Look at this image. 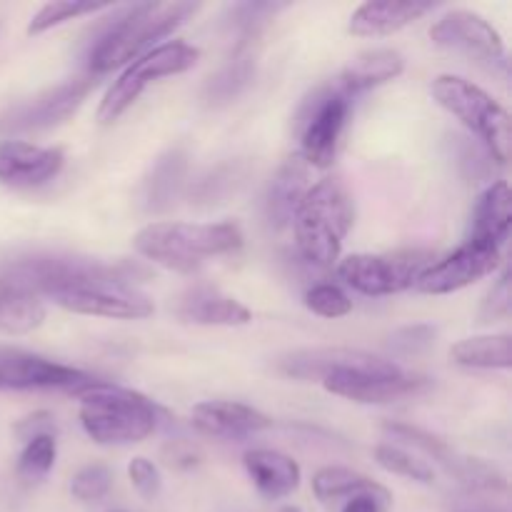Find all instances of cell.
<instances>
[{"label":"cell","mask_w":512,"mask_h":512,"mask_svg":"<svg viewBox=\"0 0 512 512\" xmlns=\"http://www.w3.org/2000/svg\"><path fill=\"white\" fill-rule=\"evenodd\" d=\"M245 470L258 488V493L268 500H280L293 495L300 488V465L290 455L280 450L255 448L243 455Z\"/></svg>","instance_id":"20"},{"label":"cell","mask_w":512,"mask_h":512,"mask_svg":"<svg viewBox=\"0 0 512 512\" xmlns=\"http://www.w3.org/2000/svg\"><path fill=\"white\" fill-rule=\"evenodd\" d=\"M238 165H223V168L213 170L208 178L200 180L195 185L193 195H195V203H203V205H213L220 203V198L235 190V183H238Z\"/></svg>","instance_id":"34"},{"label":"cell","mask_w":512,"mask_h":512,"mask_svg":"<svg viewBox=\"0 0 512 512\" xmlns=\"http://www.w3.org/2000/svg\"><path fill=\"white\" fill-rule=\"evenodd\" d=\"M243 230L235 223H178L160 220L135 233L133 245L145 260L180 275H193L208 258L243 248Z\"/></svg>","instance_id":"2"},{"label":"cell","mask_w":512,"mask_h":512,"mask_svg":"<svg viewBox=\"0 0 512 512\" xmlns=\"http://www.w3.org/2000/svg\"><path fill=\"white\" fill-rule=\"evenodd\" d=\"M198 3H138L120 8L88 50L90 75H105L153 50L158 40L188 23Z\"/></svg>","instance_id":"1"},{"label":"cell","mask_w":512,"mask_h":512,"mask_svg":"<svg viewBox=\"0 0 512 512\" xmlns=\"http://www.w3.org/2000/svg\"><path fill=\"white\" fill-rule=\"evenodd\" d=\"M325 390L340 398L355 400V403L378 405L395 403L408 395L423 393L430 385L423 375H408L403 370L395 373H365V370H340L323 380Z\"/></svg>","instance_id":"14"},{"label":"cell","mask_w":512,"mask_h":512,"mask_svg":"<svg viewBox=\"0 0 512 512\" xmlns=\"http://www.w3.org/2000/svg\"><path fill=\"white\" fill-rule=\"evenodd\" d=\"M450 358L470 370H510L512 338L508 333L465 338L450 348Z\"/></svg>","instance_id":"26"},{"label":"cell","mask_w":512,"mask_h":512,"mask_svg":"<svg viewBox=\"0 0 512 512\" xmlns=\"http://www.w3.org/2000/svg\"><path fill=\"white\" fill-rule=\"evenodd\" d=\"M65 153L60 148H40L23 140L0 143V180L8 185H43L63 170Z\"/></svg>","instance_id":"16"},{"label":"cell","mask_w":512,"mask_h":512,"mask_svg":"<svg viewBox=\"0 0 512 512\" xmlns=\"http://www.w3.org/2000/svg\"><path fill=\"white\" fill-rule=\"evenodd\" d=\"M343 512H385V508L378 500L370 498V495H355V498H350L345 503Z\"/></svg>","instance_id":"40"},{"label":"cell","mask_w":512,"mask_h":512,"mask_svg":"<svg viewBox=\"0 0 512 512\" xmlns=\"http://www.w3.org/2000/svg\"><path fill=\"white\" fill-rule=\"evenodd\" d=\"M95 75H80V78L65 80L25 103L15 105L13 110L0 118V133H28V130H48L65 123L75 110L85 103L90 90L95 88Z\"/></svg>","instance_id":"11"},{"label":"cell","mask_w":512,"mask_h":512,"mask_svg":"<svg viewBox=\"0 0 512 512\" xmlns=\"http://www.w3.org/2000/svg\"><path fill=\"white\" fill-rule=\"evenodd\" d=\"M110 488H113V470L103 463L85 465L70 480V493L80 503H100Z\"/></svg>","instance_id":"32"},{"label":"cell","mask_w":512,"mask_h":512,"mask_svg":"<svg viewBox=\"0 0 512 512\" xmlns=\"http://www.w3.org/2000/svg\"><path fill=\"white\" fill-rule=\"evenodd\" d=\"M188 180V155L173 148L160 155L143 183V208L148 213H165L178 203Z\"/></svg>","instance_id":"22"},{"label":"cell","mask_w":512,"mask_h":512,"mask_svg":"<svg viewBox=\"0 0 512 512\" xmlns=\"http://www.w3.org/2000/svg\"><path fill=\"white\" fill-rule=\"evenodd\" d=\"M430 40L440 48L458 50L468 55L475 63L490 65V68H505L508 55H505L503 35L498 33L493 23L473 10H450L438 23L430 28Z\"/></svg>","instance_id":"12"},{"label":"cell","mask_w":512,"mask_h":512,"mask_svg":"<svg viewBox=\"0 0 512 512\" xmlns=\"http://www.w3.org/2000/svg\"><path fill=\"white\" fill-rule=\"evenodd\" d=\"M438 330L433 325H405L390 335V348L398 355H420L433 348Z\"/></svg>","instance_id":"35"},{"label":"cell","mask_w":512,"mask_h":512,"mask_svg":"<svg viewBox=\"0 0 512 512\" xmlns=\"http://www.w3.org/2000/svg\"><path fill=\"white\" fill-rule=\"evenodd\" d=\"M310 165L305 163L303 155L295 153L280 165L278 175L273 178L268 188V218L275 228H285L293 220L295 208H298L300 198L305 190L310 188Z\"/></svg>","instance_id":"23"},{"label":"cell","mask_w":512,"mask_h":512,"mask_svg":"<svg viewBox=\"0 0 512 512\" xmlns=\"http://www.w3.org/2000/svg\"><path fill=\"white\" fill-rule=\"evenodd\" d=\"M260 33H243L238 35L233 55L228 63L208 78L203 88V100L210 108H223L238 100L250 83L255 80V68H258V55H255V45H258Z\"/></svg>","instance_id":"17"},{"label":"cell","mask_w":512,"mask_h":512,"mask_svg":"<svg viewBox=\"0 0 512 512\" xmlns=\"http://www.w3.org/2000/svg\"><path fill=\"white\" fill-rule=\"evenodd\" d=\"M80 400V425L98 445L140 443L158 428L160 408L135 390L95 378L75 393Z\"/></svg>","instance_id":"4"},{"label":"cell","mask_w":512,"mask_h":512,"mask_svg":"<svg viewBox=\"0 0 512 512\" xmlns=\"http://www.w3.org/2000/svg\"><path fill=\"white\" fill-rule=\"evenodd\" d=\"M305 308H308L310 313L320 315V318L338 320L353 313V300L348 298V293H345L340 285L320 283L313 285V288L305 293Z\"/></svg>","instance_id":"33"},{"label":"cell","mask_w":512,"mask_h":512,"mask_svg":"<svg viewBox=\"0 0 512 512\" xmlns=\"http://www.w3.org/2000/svg\"><path fill=\"white\" fill-rule=\"evenodd\" d=\"M128 478L133 483V488L138 490L140 498L153 500L158 498L160 488H163V480H160V470L153 460L148 458H133L128 465Z\"/></svg>","instance_id":"37"},{"label":"cell","mask_w":512,"mask_h":512,"mask_svg":"<svg viewBox=\"0 0 512 512\" xmlns=\"http://www.w3.org/2000/svg\"><path fill=\"white\" fill-rule=\"evenodd\" d=\"M353 220L355 210L348 188L338 178L318 180L305 190L290 220L298 253L318 268H330L338 263Z\"/></svg>","instance_id":"3"},{"label":"cell","mask_w":512,"mask_h":512,"mask_svg":"<svg viewBox=\"0 0 512 512\" xmlns=\"http://www.w3.org/2000/svg\"><path fill=\"white\" fill-rule=\"evenodd\" d=\"M198 60L200 48L183 43V40H170V43L155 45L153 50L140 55L135 63H130L120 73V78L110 85L98 108V120L103 125L115 123L140 98V93L150 83H158L160 78H168V75L188 73L190 68L198 65Z\"/></svg>","instance_id":"6"},{"label":"cell","mask_w":512,"mask_h":512,"mask_svg":"<svg viewBox=\"0 0 512 512\" xmlns=\"http://www.w3.org/2000/svg\"><path fill=\"white\" fill-rule=\"evenodd\" d=\"M55 458H58V440H55V435H40V438L25 443L23 453L18 455L15 473H18L23 483H40L55 468Z\"/></svg>","instance_id":"28"},{"label":"cell","mask_w":512,"mask_h":512,"mask_svg":"<svg viewBox=\"0 0 512 512\" xmlns=\"http://www.w3.org/2000/svg\"><path fill=\"white\" fill-rule=\"evenodd\" d=\"M512 225V193L505 180L490 185L475 203L473 235L470 238L490 240L500 248L508 240Z\"/></svg>","instance_id":"25"},{"label":"cell","mask_w":512,"mask_h":512,"mask_svg":"<svg viewBox=\"0 0 512 512\" xmlns=\"http://www.w3.org/2000/svg\"><path fill=\"white\" fill-rule=\"evenodd\" d=\"M93 375L70 365L55 363L25 350H0V393H30V390H63L80 393L93 383Z\"/></svg>","instance_id":"10"},{"label":"cell","mask_w":512,"mask_h":512,"mask_svg":"<svg viewBox=\"0 0 512 512\" xmlns=\"http://www.w3.org/2000/svg\"><path fill=\"white\" fill-rule=\"evenodd\" d=\"M435 260L433 250H398V253L370 255L355 253L338 263V278L360 295L383 298L415 288V280Z\"/></svg>","instance_id":"7"},{"label":"cell","mask_w":512,"mask_h":512,"mask_svg":"<svg viewBox=\"0 0 512 512\" xmlns=\"http://www.w3.org/2000/svg\"><path fill=\"white\" fill-rule=\"evenodd\" d=\"M500 260L503 255H500L498 245L490 240L468 238V243L460 245L458 250L425 268L423 275L415 280V290L425 295L458 293V290L493 275L500 268Z\"/></svg>","instance_id":"9"},{"label":"cell","mask_w":512,"mask_h":512,"mask_svg":"<svg viewBox=\"0 0 512 512\" xmlns=\"http://www.w3.org/2000/svg\"><path fill=\"white\" fill-rule=\"evenodd\" d=\"M45 320L43 300L0 278V330L8 335H28Z\"/></svg>","instance_id":"27"},{"label":"cell","mask_w":512,"mask_h":512,"mask_svg":"<svg viewBox=\"0 0 512 512\" xmlns=\"http://www.w3.org/2000/svg\"><path fill=\"white\" fill-rule=\"evenodd\" d=\"M433 3H393V0H370L363 3L350 15L348 30L358 38H383L398 30L408 28L410 23L430 13Z\"/></svg>","instance_id":"19"},{"label":"cell","mask_w":512,"mask_h":512,"mask_svg":"<svg viewBox=\"0 0 512 512\" xmlns=\"http://www.w3.org/2000/svg\"><path fill=\"white\" fill-rule=\"evenodd\" d=\"M163 463L173 470H193L203 463V453H200L198 445H193L190 440H170L163 445V453H160Z\"/></svg>","instance_id":"38"},{"label":"cell","mask_w":512,"mask_h":512,"mask_svg":"<svg viewBox=\"0 0 512 512\" xmlns=\"http://www.w3.org/2000/svg\"><path fill=\"white\" fill-rule=\"evenodd\" d=\"M435 103L460 120L465 128L473 130L498 163H508L510 158V113L485 93L480 85L460 78V75H438L430 85Z\"/></svg>","instance_id":"5"},{"label":"cell","mask_w":512,"mask_h":512,"mask_svg":"<svg viewBox=\"0 0 512 512\" xmlns=\"http://www.w3.org/2000/svg\"><path fill=\"white\" fill-rule=\"evenodd\" d=\"M313 493L320 503H335V500L355 498V495H370L385 510L393 503L388 488H383V485L370 480L368 475L358 473V470L340 468V465H328V468H320L313 475Z\"/></svg>","instance_id":"24"},{"label":"cell","mask_w":512,"mask_h":512,"mask_svg":"<svg viewBox=\"0 0 512 512\" xmlns=\"http://www.w3.org/2000/svg\"><path fill=\"white\" fill-rule=\"evenodd\" d=\"M280 375L293 380H303V383H313L330 378L340 370H365V373H395L400 370L393 360L378 358L373 353L353 348H303L293 350V353L283 355L275 363Z\"/></svg>","instance_id":"13"},{"label":"cell","mask_w":512,"mask_h":512,"mask_svg":"<svg viewBox=\"0 0 512 512\" xmlns=\"http://www.w3.org/2000/svg\"><path fill=\"white\" fill-rule=\"evenodd\" d=\"M280 512H303V510L295 508V505H285V508H280Z\"/></svg>","instance_id":"41"},{"label":"cell","mask_w":512,"mask_h":512,"mask_svg":"<svg viewBox=\"0 0 512 512\" xmlns=\"http://www.w3.org/2000/svg\"><path fill=\"white\" fill-rule=\"evenodd\" d=\"M512 313V295H510V273L503 270L498 283L488 293V298L480 305V323H498V320H508Z\"/></svg>","instance_id":"36"},{"label":"cell","mask_w":512,"mask_h":512,"mask_svg":"<svg viewBox=\"0 0 512 512\" xmlns=\"http://www.w3.org/2000/svg\"><path fill=\"white\" fill-rule=\"evenodd\" d=\"M193 425L208 438L243 440L268 430L273 420L253 405L233 403V400H203L193 408Z\"/></svg>","instance_id":"15"},{"label":"cell","mask_w":512,"mask_h":512,"mask_svg":"<svg viewBox=\"0 0 512 512\" xmlns=\"http://www.w3.org/2000/svg\"><path fill=\"white\" fill-rule=\"evenodd\" d=\"M405 70V58L393 48H375L365 50V53L355 55L348 65L343 68L338 78V88L345 95H358L370 88L390 83V80L400 78Z\"/></svg>","instance_id":"21"},{"label":"cell","mask_w":512,"mask_h":512,"mask_svg":"<svg viewBox=\"0 0 512 512\" xmlns=\"http://www.w3.org/2000/svg\"><path fill=\"white\" fill-rule=\"evenodd\" d=\"M375 463H378L383 470H388V473L415 480V483L430 485L435 480V470L430 468L425 460L415 458L413 453L398 448V445L380 443L378 448H375Z\"/></svg>","instance_id":"30"},{"label":"cell","mask_w":512,"mask_h":512,"mask_svg":"<svg viewBox=\"0 0 512 512\" xmlns=\"http://www.w3.org/2000/svg\"><path fill=\"white\" fill-rule=\"evenodd\" d=\"M348 115L350 95H345L338 85H323L305 100L298 115L300 155L310 168L333 165Z\"/></svg>","instance_id":"8"},{"label":"cell","mask_w":512,"mask_h":512,"mask_svg":"<svg viewBox=\"0 0 512 512\" xmlns=\"http://www.w3.org/2000/svg\"><path fill=\"white\" fill-rule=\"evenodd\" d=\"M383 430L388 435H393V438L403 440V443L413 445V448L423 450L425 455H430L433 460H438L440 465H443L445 470L450 473V468L455 465V460H458V450L450 448L448 443H445L443 438H438V435L428 433V430L423 428H415V425H408V423H385Z\"/></svg>","instance_id":"29"},{"label":"cell","mask_w":512,"mask_h":512,"mask_svg":"<svg viewBox=\"0 0 512 512\" xmlns=\"http://www.w3.org/2000/svg\"><path fill=\"white\" fill-rule=\"evenodd\" d=\"M13 433L18 435L23 443H28V440L33 438H40V435H55V418L50 413H45V410H38V413L18 420Z\"/></svg>","instance_id":"39"},{"label":"cell","mask_w":512,"mask_h":512,"mask_svg":"<svg viewBox=\"0 0 512 512\" xmlns=\"http://www.w3.org/2000/svg\"><path fill=\"white\" fill-rule=\"evenodd\" d=\"M110 3H88V0H55V3H45L38 13L30 18L28 35H40L45 30L55 28V25L65 23V20L80 18V15L98 13V10H108Z\"/></svg>","instance_id":"31"},{"label":"cell","mask_w":512,"mask_h":512,"mask_svg":"<svg viewBox=\"0 0 512 512\" xmlns=\"http://www.w3.org/2000/svg\"><path fill=\"white\" fill-rule=\"evenodd\" d=\"M178 318L195 325L240 328V325H248L253 320V313L240 300L208 288V285H198L180 298Z\"/></svg>","instance_id":"18"}]
</instances>
